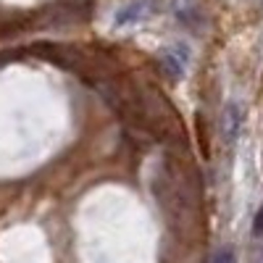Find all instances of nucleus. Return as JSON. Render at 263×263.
<instances>
[{
	"label": "nucleus",
	"mask_w": 263,
	"mask_h": 263,
	"mask_svg": "<svg viewBox=\"0 0 263 263\" xmlns=\"http://www.w3.org/2000/svg\"><path fill=\"white\" fill-rule=\"evenodd\" d=\"M239 129H242V111H239V105L229 103V105H227V111H224V137H227L229 145L237 142Z\"/></svg>",
	"instance_id": "nucleus-1"
},
{
	"label": "nucleus",
	"mask_w": 263,
	"mask_h": 263,
	"mask_svg": "<svg viewBox=\"0 0 263 263\" xmlns=\"http://www.w3.org/2000/svg\"><path fill=\"white\" fill-rule=\"evenodd\" d=\"M145 16V3L142 0H137V3H129L126 8H121L119 13H116V24H132V21H137V18H142Z\"/></svg>",
	"instance_id": "nucleus-2"
},
{
	"label": "nucleus",
	"mask_w": 263,
	"mask_h": 263,
	"mask_svg": "<svg viewBox=\"0 0 263 263\" xmlns=\"http://www.w3.org/2000/svg\"><path fill=\"white\" fill-rule=\"evenodd\" d=\"M177 13H179V18L184 21V24H197L200 21V8H197V3H187V6H177Z\"/></svg>",
	"instance_id": "nucleus-3"
},
{
	"label": "nucleus",
	"mask_w": 263,
	"mask_h": 263,
	"mask_svg": "<svg viewBox=\"0 0 263 263\" xmlns=\"http://www.w3.org/2000/svg\"><path fill=\"white\" fill-rule=\"evenodd\" d=\"M213 263H237V255L232 248H218L213 255Z\"/></svg>",
	"instance_id": "nucleus-4"
},
{
	"label": "nucleus",
	"mask_w": 263,
	"mask_h": 263,
	"mask_svg": "<svg viewBox=\"0 0 263 263\" xmlns=\"http://www.w3.org/2000/svg\"><path fill=\"white\" fill-rule=\"evenodd\" d=\"M253 237H263V205L258 208V213L253 218Z\"/></svg>",
	"instance_id": "nucleus-5"
}]
</instances>
